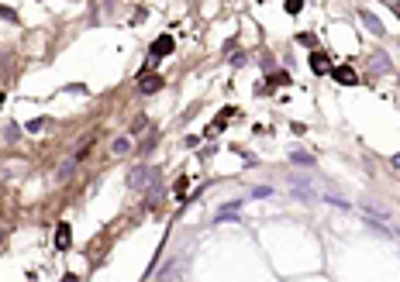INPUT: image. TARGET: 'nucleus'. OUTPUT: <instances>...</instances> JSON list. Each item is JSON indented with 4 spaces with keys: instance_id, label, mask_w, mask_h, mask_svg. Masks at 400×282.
<instances>
[{
    "instance_id": "f257e3e1",
    "label": "nucleus",
    "mask_w": 400,
    "mask_h": 282,
    "mask_svg": "<svg viewBox=\"0 0 400 282\" xmlns=\"http://www.w3.org/2000/svg\"><path fill=\"white\" fill-rule=\"evenodd\" d=\"M172 48H176V41H172V35H159L152 41V59H166L172 52Z\"/></svg>"
},
{
    "instance_id": "9d476101",
    "label": "nucleus",
    "mask_w": 400,
    "mask_h": 282,
    "mask_svg": "<svg viewBox=\"0 0 400 282\" xmlns=\"http://www.w3.org/2000/svg\"><path fill=\"white\" fill-rule=\"evenodd\" d=\"M114 151H128V138H117V141H114Z\"/></svg>"
},
{
    "instance_id": "39448f33",
    "label": "nucleus",
    "mask_w": 400,
    "mask_h": 282,
    "mask_svg": "<svg viewBox=\"0 0 400 282\" xmlns=\"http://www.w3.org/2000/svg\"><path fill=\"white\" fill-rule=\"evenodd\" d=\"M159 86H162V79H159V76H142V90H145V93H155Z\"/></svg>"
},
{
    "instance_id": "0eeeda50",
    "label": "nucleus",
    "mask_w": 400,
    "mask_h": 282,
    "mask_svg": "<svg viewBox=\"0 0 400 282\" xmlns=\"http://www.w3.org/2000/svg\"><path fill=\"white\" fill-rule=\"evenodd\" d=\"M297 41H300V45H307V48H314V45H318V41H314V35H297Z\"/></svg>"
},
{
    "instance_id": "20e7f679",
    "label": "nucleus",
    "mask_w": 400,
    "mask_h": 282,
    "mask_svg": "<svg viewBox=\"0 0 400 282\" xmlns=\"http://www.w3.org/2000/svg\"><path fill=\"white\" fill-rule=\"evenodd\" d=\"M310 69H314V73H331V62H328V55H321V52H310Z\"/></svg>"
},
{
    "instance_id": "f03ea898",
    "label": "nucleus",
    "mask_w": 400,
    "mask_h": 282,
    "mask_svg": "<svg viewBox=\"0 0 400 282\" xmlns=\"http://www.w3.org/2000/svg\"><path fill=\"white\" fill-rule=\"evenodd\" d=\"M331 76H335L338 83H345V86H355V83H359L355 69H348V66H342V69H331Z\"/></svg>"
},
{
    "instance_id": "6e6552de",
    "label": "nucleus",
    "mask_w": 400,
    "mask_h": 282,
    "mask_svg": "<svg viewBox=\"0 0 400 282\" xmlns=\"http://www.w3.org/2000/svg\"><path fill=\"white\" fill-rule=\"evenodd\" d=\"M45 124H49V121H45V117H41V121H31V124H28V131H41V128H45Z\"/></svg>"
},
{
    "instance_id": "f8f14e48",
    "label": "nucleus",
    "mask_w": 400,
    "mask_h": 282,
    "mask_svg": "<svg viewBox=\"0 0 400 282\" xmlns=\"http://www.w3.org/2000/svg\"><path fill=\"white\" fill-rule=\"evenodd\" d=\"M4 238H7V234H4V227H0V245H4Z\"/></svg>"
},
{
    "instance_id": "423d86ee",
    "label": "nucleus",
    "mask_w": 400,
    "mask_h": 282,
    "mask_svg": "<svg viewBox=\"0 0 400 282\" xmlns=\"http://www.w3.org/2000/svg\"><path fill=\"white\" fill-rule=\"evenodd\" d=\"M366 24H369V28H373V31H376V35H383V28H380V21L373 18V14H366Z\"/></svg>"
},
{
    "instance_id": "ddd939ff",
    "label": "nucleus",
    "mask_w": 400,
    "mask_h": 282,
    "mask_svg": "<svg viewBox=\"0 0 400 282\" xmlns=\"http://www.w3.org/2000/svg\"><path fill=\"white\" fill-rule=\"evenodd\" d=\"M0 100H4V96H0Z\"/></svg>"
},
{
    "instance_id": "7ed1b4c3",
    "label": "nucleus",
    "mask_w": 400,
    "mask_h": 282,
    "mask_svg": "<svg viewBox=\"0 0 400 282\" xmlns=\"http://www.w3.org/2000/svg\"><path fill=\"white\" fill-rule=\"evenodd\" d=\"M69 245H73V227L59 224L56 227V248H69Z\"/></svg>"
},
{
    "instance_id": "1a4fd4ad",
    "label": "nucleus",
    "mask_w": 400,
    "mask_h": 282,
    "mask_svg": "<svg viewBox=\"0 0 400 282\" xmlns=\"http://www.w3.org/2000/svg\"><path fill=\"white\" fill-rule=\"evenodd\" d=\"M0 18H7V21H18V14H14L11 7H0Z\"/></svg>"
},
{
    "instance_id": "9b49d317",
    "label": "nucleus",
    "mask_w": 400,
    "mask_h": 282,
    "mask_svg": "<svg viewBox=\"0 0 400 282\" xmlns=\"http://www.w3.org/2000/svg\"><path fill=\"white\" fill-rule=\"evenodd\" d=\"M286 11H290V14H297V11H300V0H286Z\"/></svg>"
}]
</instances>
